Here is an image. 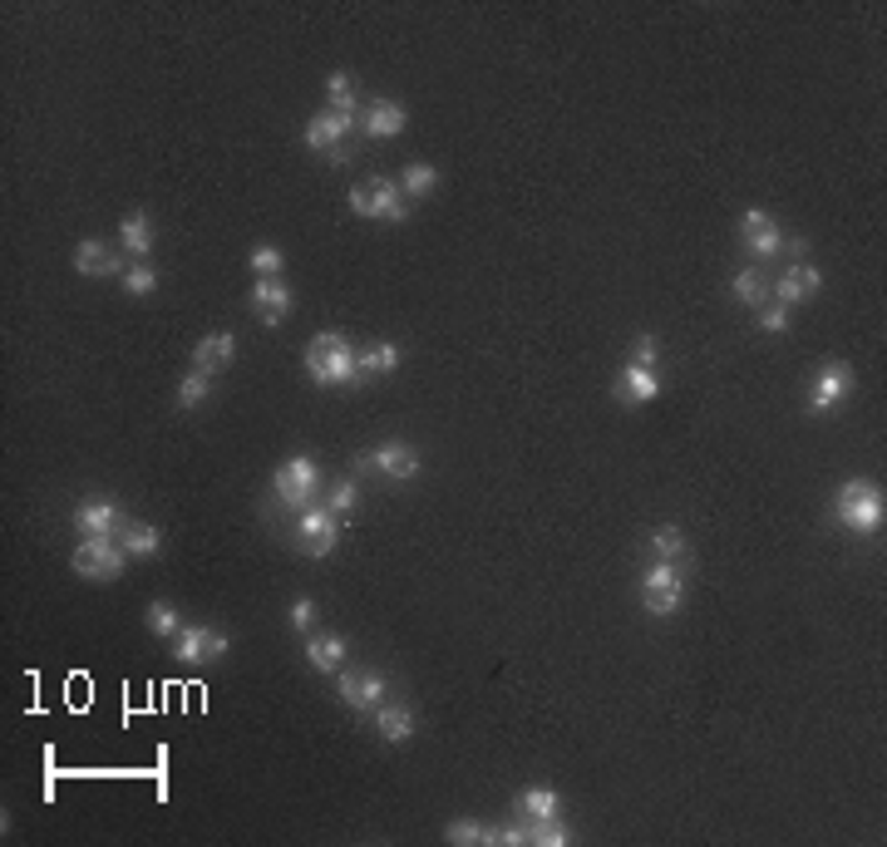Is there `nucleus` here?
<instances>
[{
	"label": "nucleus",
	"mask_w": 887,
	"mask_h": 847,
	"mask_svg": "<svg viewBox=\"0 0 887 847\" xmlns=\"http://www.w3.org/2000/svg\"><path fill=\"white\" fill-rule=\"evenodd\" d=\"M335 695H341L345 710L375 714L385 700H390V680H385L380 670H370V666H345L341 676H335Z\"/></svg>",
	"instance_id": "obj_7"
},
{
	"label": "nucleus",
	"mask_w": 887,
	"mask_h": 847,
	"mask_svg": "<svg viewBox=\"0 0 887 847\" xmlns=\"http://www.w3.org/2000/svg\"><path fill=\"white\" fill-rule=\"evenodd\" d=\"M365 188H370V222H390V227H400V222L410 218V198L400 192V182L395 178H370Z\"/></svg>",
	"instance_id": "obj_19"
},
{
	"label": "nucleus",
	"mask_w": 887,
	"mask_h": 847,
	"mask_svg": "<svg viewBox=\"0 0 887 847\" xmlns=\"http://www.w3.org/2000/svg\"><path fill=\"white\" fill-rule=\"evenodd\" d=\"M291 631H301V636H311V631H321V606H315V597H296L291 611H287Z\"/></svg>",
	"instance_id": "obj_37"
},
{
	"label": "nucleus",
	"mask_w": 887,
	"mask_h": 847,
	"mask_svg": "<svg viewBox=\"0 0 887 847\" xmlns=\"http://www.w3.org/2000/svg\"><path fill=\"white\" fill-rule=\"evenodd\" d=\"M789 321H794V311L789 305H779V301H764L760 311H754V325H760L764 335H784L789 331Z\"/></svg>",
	"instance_id": "obj_38"
},
{
	"label": "nucleus",
	"mask_w": 887,
	"mask_h": 847,
	"mask_svg": "<svg viewBox=\"0 0 887 847\" xmlns=\"http://www.w3.org/2000/svg\"><path fill=\"white\" fill-rule=\"evenodd\" d=\"M641 601H646L651 616H676L686 606V577H680V562H661L651 557L641 567Z\"/></svg>",
	"instance_id": "obj_5"
},
{
	"label": "nucleus",
	"mask_w": 887,
	"mask_h": 847,
	"mask_svg": "<svg viewBox=\"0 0 887 847\" xmlns=\"http://www.w3.org/2000/svg\"><path fill=\"white\" fill-rule=\"evenodd\" d=\"M395 182H400V192H404L410 202H414V198H430V192L440 188V168H434V163H404Z\"/></svg>",
	"instance_id": "obj_30"
},
{
	"label": "nucleus",
	"mask_w": 887,
	"mask_h": 847,
	"mask_svg": "<svg viewBox=\"0 0 887 847\" xmlns=\"http://www.w3.org/2000/svg\"><path fill=\"white\" fill-rule=\"evenodd\" d=\"M232 360H237V335L232 331H212V335H202V341L192 345V370L218 375V370H228Z\"/></svg>",
	"instance_id": "obj_21"
},
{
	"label": "nucleus",
	"mask_w": 887,
	"mask_h": 847,
	"mask_svg": "<svg viewBox=\"0 0 887 847\" xmlns=\"http://www.w3.org/2000/svg\"><path fill=\"white\" fill-rule=\"evenodd\" d=\"M740 242H744V252H750L754 261H774L784 252V232H779V222L769 218V212H760V208H750L740 218Z\"/></svg>",
	"instance_id": "obj_13"
},
{
	"label": "nucleus",
	"mask_w": 887,
	"mask_h": 847,
	"mask_svg": "<svg viewBox=\"0 0 887 847\" xmlns=\"http://www.w3.org/2000/svg\"><path fill=\"white\" fill-rule=\"evenodd\" d=\"M400 360H404V345H395V341L361 345V375H395Z\"/></svg>",
	"instance_id": "obj_28"
},
{
	"label": "nucleus",
	"mask_w": 887,
	"mask_h": 847,
	"mask_svg": "<svg viewBox=\"0 0 887 847\" xmlns=\"http://www.w3.org/2000/svg\"><path fill=\"white\" fill-rule=\"evenodd\" d=\"M444 838L454 847H498V828L484 818H448Z\"/></svg>",
	"instance_id": "obj_27"
},
{
	"label": "nucleus",
	"mask_w": 887,
	"mask_h": 847,
	"mask_svg": "<svg viewBox=\"0 0 887 847\" xmlns=\"http://www.w3.org/2000/svg\"><path fill=\"white\" fill-rule=\"evenodd\" d=\"M853 365H843V360H829L819 375H813V385H809V414H829V410H839L843 400L853 394Z\"/></svg>",
	"instance_id": "obj_10"
},
{
	"label": "nucleus",
	"mask_w": 887,
	"mask_h": 847,
	"mask_svg": "<svg viewBox=\"0 0 887 847\" xmlns=\"http://www.w3.org/2000/svg\"><path fill=\"white\" fill-rule=\"evenodd\" d=\"M375 734H380L385 744H410L414 739V710L404 705V700H385V705L375 710Z\"/></svg>",
	"instance_id": "obj_23"
},
{
	"label": "nucleus",
	"mask_w": 887,
	"mask_h": 847,
	"mask_svg": "<svg viewBox=\"0 0 887 847\" xmlns=\"http://www.w3.org/2000/svg\"><path fill=\"white\" fill-rule=\"evenodd\" d=\"M325 109H331V114H341V119H351V124H361L365 99H361V89H355V79L345 75V69L325 75Z\"/></svg>",
	"instance_id": "obj_22"
},
{
	"label": "nucleus",
	"mask_w": 887,
	"mask_h": 847,
	"mask_svg": "<svg viewBox=\"0 0 887 847\" xmlns=\"http://www.w3.org/2000/svg\"><path fill=\"white\" fill-rule=\"evenodd\" d=\"M730 296H735L740 305H754V311H760V305L769 301V277H764L760 267H740L735 277H730Z\"/></svg>",
	"instance_id": "obj_29"
},
{
	"label": "nucleus",
	"mask_w": 887,
	"mask_h": 847,
	"mask_svg": "<svg viewBox=\"0 0 887 847\" xmlns=\"http://www.w3.org/2000/svg\"><path fill=\"white\" fill-rule=\"evenodd\" d=\"M69 523H75L79 537H119V527H124V508H119L114 498H85V503H75Z\"/></svg>",
	"instance_id": "obj_12"
},
{
	"label": "nucleus",
	"mask_w": 887,
	"mask_h": 847,
	"mask_svg": "<svg viewBox=\"0 0 887 847\" xmlns=\"http://www.w3.org/2000/svg\"><path fill=\"white\" fill-rule=\"evenodd\" d=\"M646 547H651V557H661V562H686V553H690V543H686L680 527H656Z\"/></svg>",
	"instance_id": "obj_31"
},
{
	"label": "nucleus",
	"mask_w": 887,
	"mask_h": 847,
	"mask_svg": "<svg viewBox=\"0 0 887 847\" xmlns=\"http://www.w3.org/2000/svg\"><path fill=\"white\" fill-rule=\"evenodd\" d=\"M345 202H351V212H355V218H370V188H365V182H355V188H351V198H345Z\"/></svg>",
	"instance_id": "obj_42"
},
{
	"label": "nucleus",
	"mask_w": 887,
	"mask_h": 847,
	"mask_svg": "<svg viewBox=\"0 0 887 847\" xmlns=\"http://www.w3.org/2000/svg\"><path fill=\"white\" fill-rule=\"evenodd\" d=\"M833 523H843L849 533L858 537H873L883 533L887 523V498L873 478H849V483L833 493Z\"/></svg>",
	"instance_id": "obj_2"
},
{
	"label": "nucleus",
	"mask_w": 887,
	"mask_h": 847,
	"mask_svg": "<svg viewBox=\"0 0 887 847\" xmlns=\"http://www.w3.org/2000/svg\"><path fill=\"white\" fill-rule=\"evenodd\" d=\"M513 813L528 823V828H537V823H553V818H563V793L547 789V783H533V789H523L513 799Z\"/></svg>",
	"instance_id": "obj_18"
},
{
	"label": "nucleus",
	"mask_w": 887,
	"mask_h": 847,
	"mask_svg": "<svg viewBox=\"0 0 887 847\" xmlns=\"http://www.w3.org/2000/svg\"><path fill=\"white\" fill-rule=\"evenodd\" d=\"M361 124H351V119H341V114H331V109H321V114L306 124V148L311 153H341V143H345V134H355Z\"/></svg>",
	"instance_id": "obj_20"
},
{
	"label": "nucleus",
	"mask_w": 887,
	"mask_h": 847,
	"mask_svg": "<svg viewBox=\"0 0 887 847\" xmlns=\"http://www.w3.org/2000/svg\"><path fill=\"white\" fill-rule=\"evenodd\" d=\"M573 843H577V833H573V823H567V818L537 823V828H533V847H573Z\"/></svg>",
	"instance_id": "obj_36"
},
{
	"label": "nucleus",
	"mask_w": 887,
	"mask_h": 847,
	"mask_svg": "<svg viewBox=\"0 0 887 847\" xmlns=\"http://www.w3.org/2000/svg\"><path fill=\"white\" fill-rule=\"evenodd\" d=\"M119 242H124V252L134 261H148V252H153V218L148 212H129V218L119 222Z\"/></svg>",
	"instance_id": "obj_26"
},
{
	"label": "nucleus",
	"mask_w": 887,
	"mask_h": 847,
	"mask_svg": "<svg viewBox=\"0 0 887 847\" xmlns=\"http://www.w3.org/2000/svg\"><path fill=\"white\" fill-rule=\"evenodd\" d=\"M498 847H533V828H528L523 818L503 823V828H498Z\"/></svg>",
	"instance_id": "obj_41"
},
{
	"label": "nucleus",
	"mask_w": 887,
	"mask_h": 847,
	"mask_svg": "<svg viewBox=\"0 0 887 847\" xmlns=\"http://www.w3.org/2000/svg\"><path fill=\"white\" fill-rule=\"evenodd\" d=\"M144 621H148V631H153V636H158V640H173V636H178V631H182V616H178V606H173V601H148V611H144Z\"/></svg>",
	"instance_id": "obj_32"
},
{
	"label": "nucleus",
	"mask_w": 887,
	"mask_h": 847,
	"mask_svg": "<svg viewBox=\"0 0 887 847\" xmlns=\"http://www.w3.org/2000/svg\"><path fill=\"white\" fill-rule=\"evenodd\" d=\"M617 394L627 404H651L661 394V375L656 370H646V365H631L627 360V370L617 375Z\"/></svg>",
	"instance_id": "obj_24"
},
{
	"label": "nucleus",
	"mask_w": 887,
	"mask_h": 847,
	"mask_svg": "<svg viewBox=\"0 0 887 847\" xmlns=\"http://www.w3.org/2000/svg\"><path fill=\"white\" fill-rule=\"evenodd\" d=\"M228 650H232V640L212 626H182L173 636V660H182V666H208V660H222Z\"/></svg>",
	"instance_id": "obj_9"
},
{
	"label": "nucleus",
	"mask_w": 887,
	"mask_h": 847,
	"mask_svg": "<svg viewBox=\"0 0 887 847\" xmlns=\"http://www.w3.org/2000/svg\"><path fill=\"white\" fill-rule=\"evenodd\" d=\"M341 523L345 517H335L325 503H311L306 513H296V543H301L306 557H331L335 543H341Z\"/></svg>",
	"instance_id": "obj_8"
},
{
	"label": "nucleus",
	"mask_w": 887,
	"mask_h": 847,
	"mask_svg": "<svg viewBox=\"0 0 887 847\" xmlns=\"http://www.w3.org/2000/svg\"><path fill=\"white\" fill-rule=\"evenodd\" d=\"M75 271L79 277H124L129 271V261L119 257V252H109V242H99V237H85L75 247Z\"/></svg>",
	"instance_id": "obj_17"
},
{
	"label": "nucleus",
	"mask_w": 887,
	"mask_h": 847,
	"mask_svg": "<svg viewBox=\"0 0 887 847\" xmlns=\"http://www.w3.org/2000/svg\"><path fill=\"white\" fill-rule=\"evenodd\" d=\"M271 493L287 513H306L311 503H321V464L311 454H291L287 464L271 473Z\"/></svg>",
	"instance_id": "obj_3"
},
{
	"label": "nucleus",
	"mask_w": 887,
	"mask_h": 847,
	"mask_svg": "<svg viewBox=\"0 0 887 847\" xmlns=\"http://www.w3.org/2000/svg\"><path fill=\"white\" fill-rule=\"evenodd\" d=\"M247 301H252V311H257L262 325H281V321H291V311H296V291L281 277H257L247 291Z\"/></svg>",
	"instance_id": "obj_11"
},
{
	"label": "nucleus",
	"mask_w": 887,
	"mask_h": 847,
	"mask_svg": "<svg viewBox=\"0 0 887 847\" xmlns=\"http://www.w3.org/2000/svg\"><path fill=\"white\" fill-rule=\"evenodd\" d=\"M410 129V109L400 104V99H370L361 114V134L365 138H395Z\"/></svg>",
	"instance_id": "obj_16"
},
{
	"label": "nucleus",
	"mask_w": 887,
	"mask_h": 847,
	"mask_svg": "<svg viewBox=\"0 0 887 847\" xmlns=\"http://www.w3.org/2000/svg\"><path fill=\"white\" fill-rule=\"evenodd\" d=\"M119 281H124L129 296H153V291H158V267H148V261H134V267H129Z\"/></svg>",
	"instance_id": "obj_39"
},
{
	"label": "nucleus",
	"mask_w": 887,
	"mask_h": 847,
	"mask_svg": "<svg viewBox=\"0 0 887 847\" xmlns=\"http://www.w3.org/2000/svg\"><path fill=\"white\" fill-rule=\"evenodd\" d=\"M306 375L325 390H351L361 380V345L341 331H321L311 345H306Z\"/></svg>",
	"instance_id": "obj_1"
},
{
	"label": "nucleus",
	"mask_w": 887,
	"mask_h": 847,
	"mask_svg": "<svg viewBox=\"0 0 887 847\" xmlns=\"http://www.w3.org/2000/svg\"><path fill=\"white\" fill-rule=\"evenodd\" d=\"M247 267L257 271V277H281V271H287V252L271 247V242H262V247H252Z\"/></svg>",
	"instance_id": "obj_35"
},
{
	"label": "nucleus",
	"mask_w": 887,
	"mask_h": 847,
	"mask_svg": "<svg viewBox=\"0 0 887 847\" xmlns=\"http://www.w3.org/2000/svg\"><path fill=\"white\" fill-rule=\"evenodd\" d=\"M119 543H124V553L134 557V562H148V557L163 553V533L153 523H124L119 527Z\"/></svg>",
	"instance_id": "obj_25"
},
{
	"label": "nucleus",
	"mask_w": 887,
	"mask_h": 847,
	"mask_svg": "<svg viewBox=\"0 0 887 847\" xmlns=\"http://www.w3.org/2000/svg\"><path fill=\"white\" fill-rule=\"evenodd\" d=\"M129 553L119 537H79L75 553H69V567H75L79 581H95V587H109V581H119V571H124Z\"/></svg>",
	"instance_id": "obj_4"
},
{
	"label": "nucleus",
	"mask_w": 887,
	"mask_h": 847,
	"mask_svg": "<svg viewBox=\"0 0 887 847\" xmlns=\"http://www.w3.org/2000/svg\"><path fill=\"white\" fill-rule=\"evenodd\" d=\"M355 468H361L365 478H385V483H410V478L420 473V448L404 444V438H385V444H375L370 454L355 458Z\"/></svg>",
	"instance_id": "obj_6"
},
{
	"label": "nucleus",
	"mask_w": 887,
	"mask_h": 847,
	"mask_svg": "<svg viewBox=\"0 0 887 847\" xmlns=\"http://www.w3.org/2000/svg\"><path fill=\"white\" fill-rule=\"evenodd\" d=\"M212 400V375L208 370H188L178 380V410H198Z\"/></svg>",
	"instance_id": "obj_33"
},
{
	"label": "nucleus",
	"mask_w": 887,
	"mask_h": 847,
	"mask_svg": "<svg viewBox=\"0 0 887 847\" xmlns=\"http://www.w3.org/2000/svg\"><path fill=\"white\" fill-rule=\"evenodd\" d=\"M345 660H351V646H345L341 631H311L306 636V666L315 676H341Z\"/></svg>",
	"instance_id": "obj_14"
},
{
	"label": "nucleus",
	"mask_w": 887,
	"mask_h": 847,
	"mask_svg": "<svg viewBox=\"0 0 887 847\" xmlns=\"http://www.w3.org/2000/svg\"><path fill=\"white\" fill-rule=\"evenodd\" d=\"M819 286H823V277H819V267H813V261H794L779 281H769V296L794 311V305H803L809 296H819Z\"/></svg>",
	"instance_id": "obj_15"
},
{
	"label": "nucleus",
	"mask_w": 887,
	"mask_h": 847,
	"mask_svg": "<svg viewBox=\"0 0 887 847\" xmlns=\"http://www.w3.org/2000/svg\"><path fill=\"white\" fill-rule=\"evenodd\" d=\"M355 503H361V483H355V478H335L331 493H325V508H331L335 517H351Z\"/></svg>",
	"instance_id": "obj_34"
},
{
	"label": "nucleus",
	"mask_w": 887,
	"mask_h": 847,
	"mask_svg": "<svg viewBox=\"0 0 887 847\" xmlns=\"http://www.w3.org/2000/svg\"><path fill=\"white\" fill-rule=\"evenodd\" d=\"M656 360H661V341H656V335H636V341H631V365H646V370H656Z\"/></svg>",
	"instance_id": "obj_40"
}]
</instances>
